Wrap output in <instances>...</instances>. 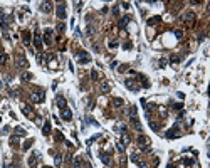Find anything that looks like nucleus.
I'll return each mask as SVG.
<instances>
[{"label": "nucleus", "instance_id": "1", "mask_svg": "<svg viewBox=\"0 0 210 168\" xmlns=\"http://www.w3.org/2000/svg\"><path fill=\"white\" fill-rule=\"evenodd\" d=\"M44 99H46V93H44L42 89H39V91H35V93L30 94V101L32 103H42Z\"/></svg>", "mask_w": 210, "mask_h": 168}, {"label": "nucleus", "instance_id": "2", "mask_svg": "<svg viewBox=\"0 0 210 168\" xmlns=\"http://www.w3.org/2000/svg\"><path fill=\"white\" fill-rule=\"evenodd\" d=\"M89 54L87 52H84V51H81V52H78L76 54V61L78 62H81V64H86V62H89Z\"/></svg>", "mask_w": 210, "mask_h": 168}, {"label": "nucleus", "instance_id": "3", "mask_svg": "<svg viewBox=\"0 0 210 168\" xmlns=\"http://www.w3.org/2000/svg\"><path fill=\"white\" fill-rule=\"evenodd\" d=\"M57 19H60V20H64V19L67 17V12H66V5H64V3H60V5L57 7Z\"/></svg>", "mask_w": 210, "mask_h": 168}, {"label": "nucleus", "instance_id": "4", "mask_svg": "<svg viewBox=\"0 0 210 168\" xmlns=\"http://www.w3.org/2000/svg\"><path fill=\"white\" fill-rule=\"evenodd\" d=\"M138 146H140V148L150 146V138L145 136V135H140V136H138Z\"/></svg>", "mask_w": 210, "mask_h": 168}, {"label": "nucleus", "instance_id": "5", "mask_svg": "<svg viewBox=\"0 0 210 168\" xmlns=\"http://www.w3.org/2000/svg\"><path fill=\"white\" fill-rule=\"evenodd\" d=\"M34 46H35V49H37V51L42 49V37H40L39 32H35V34H34Z\"/></svg>", "mask_w": 210, "mask_h": 168}, {"label": "nucleus", "instance_id": "6", "mask_svg": "<svg viewBox=\"0 0 210 168\" xmlns=\"http://www.w3.org/2000/svg\"><path fill=\"white\" fill-rule=\"evenodd\" d=\"M52 29H46V32H44V41H46V44L47 46H51L52 44Z\"/></svg>", "mask_w": 210, "mask_h": 168}, {"label": "nucleus", "instance_id": "7", "mask_svg": "<svg viewBox=\"0 0 210 168\" xmlns=\"http://www.w3.org/2000/svg\"><path fill=\"white\" fill-rule=\"evenodd\" d=\"M180 136V131H178V126H173L172 130L167 131V138H176Z\"/></svg>", "mask_w": 210, "mask_h": 168}, {"label": "nucleus", "instance_id": "8", "mask_svg": "<svg viewBox=\"0 0 210 168\" xmlns=\"http://www.w3.org/2000/svg\"><path fill=\"white\" fill-rule=\"evenodd\" d=\"M131 160H133V161H135V163H136V165H138L140 168H148V165H146L145 161H141V160L138 158V155H136V153H133V155H131Z\"/></svg>", "mask_w": 210, "mask_h": 168}, {"label": "nucleus", "instance_id": "9", "mask_svg": "<svg viewBox=\"0 0 210 168\" xmlns=\"http://www.w3.org/2000/svg\"><path fill=\"white\" fill-rule=\"evenodd\" d=\"M60 116H62L64 121H71V119H72V113H71L69 108H64V109H62V114H60Z\"/></svg>", "mask_w": 210, "mask_h": 168}, {"label": "nucleus", "instance_id": "10", "mask_svg": "<svg viewBox=\"0 0 210 168\" xmlns=\"http://www.w3.org/2000/svg\"><path fill=\"white\" fill-rule=\"evenodd\" d=\"M20 109H22V113L25 114L27 118H32V114H34V113H32V108L27 106V104H22V106H20Z\"/></svg>", "mask_w": 210, "mask_h": 168}, {"label": "nucleus", "instance_id": "11", "mask_svg": "<svg viewBox=\"0 0 210 168\" xmlns=\"http://www.w3.org/2000/svg\"><path fill=\"white\" fill-rule=\"evenodd\" d=\"M130 123L133 125V128H135V130L141 131V123L138 121V118H136V116H133V118H130Z\"/></svg>", "mask_w": 210, "mask_h": 168}, {"label": "nucleus", "instance_id": "12", "mask_svg": "<svg viewBox=\"0 0 210 168\" xmlns=\"http://www.w3.org/2000/svg\"><path fill=\"white\" fill-rule=\"evenodd\" d=\"M99 158H101V161H103L104 165H111V156H109L108 153H101Z\"/></svg>", "mask_w": 210, "mask_h": 168}, {"label": "nucleus", "instance_id": "13", "mask_svg": "<svg viewBox=\"0 0 210 168\" xmlns=\"http://www.w3.org/2000/svg\"><path fill=\"white\" fill-rule=\"evenodd\" d=\"M124 84H126V86L130 87L131 91H136V89H138V84L133 81V79H126V81H124Z\"/></svg>", "mask_w": 210, "mask_h": 168}, {"label": "nucleus", "instance_id": "14", "mask_svg": "<svg viewBox=\"0 0 210 168\" xmlns=\"http://www.w3.org/2000/svg\"><path fill=\"white\" fill-rule=\"evenodd\" d=\"M56 101H57V106L60 108V109H64V108H66V99H64V96H57V98H56Z\"/></svg>", "mask_w": 210, "mask_h": 168}, {"label": "nucleus", "instance_id": "15", "mask_svg": "<svg viewBox=\"0 0 210 168\" xmlns=\"http://www.w3.org/2000/svg\"><path fill=\"white\" fill-rule=\"evenodd\" d=\"M42 133L46 135V136H47V135L51 133V123H49V121H46V123H44V128H42Z\"/></svg>", "mask_w": 210, "mask_h": 168}, {"label": "nucleus", "instance_id": "16", "mask_svg": "<svg viewBox=\"0 0 210 168\" xmlns=\"http://www.w3.org/2000/svg\"><path fill=\"white\" fill-rule=\"evenodd\" d=\"M39 156H40L39 153H34V156H30V158H29V165H30V166H34V165H35V161L39 160Z\"/></svg>", "mask_w": 210, "mask_h": 168}, {"label": "nucleus", "instance_id": "17", "mask_svg": "<svg viewBox=\"0 0 210 168\" xmlns=\"http://www.w3.org/2000/svg\"><path fill=\"white\" fill-rule=\"evenodd\" d=\"M128 22H130V17H123L119 20V29H124V27L128 25Z\"/></svg>", "mask_w": 210, "mask_h": 168}, {"label": "nucleus", "instance_id": "18", "mask_svg": "<svg viewBox=\"0 0 210 168\" xmlns=\"http://www.w3.org/2000/svg\"><path fill=\"white\" fill-rule=\"evenodd\" d=\"M22 37H24V42H25V46H29V44H30V32H24Z\"/></svg>", "mask_w": 210, "mask_h": 168}, {"label": "nucleus", "instance_id": "19", "mask_svg": "<svg viewBox=\"0 0 210 168\" xmlns=\"http://www.w3.org/2000/svg\"><path fill=\"white\" fill-rule=\"evenodd\" d=\"M51 5H52L51 2H44L42 3V12H46V14H47V12H51Z\"/></svg>", "mask_w": 210, "mask_h": 168}, {"label": "nucleus", "instance_id": "20", "mask_svg": "<svg viewBox=\"0 0 210 168\" xmlns=\"http://www.w3.org/2000/svg\"><path fill=\"white\" fill-rule=\"evenodd\" d=\"M17 64H19L20 67H27V64H29V62L25 61V57H19V61H17Z\"/></svg>", "mask_w": 210, "mask_h": 168}, {"label": "nucleus", "instance_id": "21", "mask_svg": "<svg viewBox=\"0 0 210 168\" xmlns=\"http://www.w3.org/2000/svg\"><path fill=\"white\" fill-rule=\"evenodd\" d=\"M10 145L12 146H17L19 145V136H17V135H14V136L10 138Z\"/></svg>", "mask_w": 210, "mask_h": 168}, {"label": "nucleus", "instance_id": "22", "mask_svg": "<svg viewBox=\"0 0 210 168\" xmlns=\"http://www.w3.org/2000/svg\"><path fill=\"white\" fill-rule=\"evenodd\" d=\"M121 143H123V145H128V143H130V136H128L126 133H123V136H121Z\"/></svg>", "mask_w": 210, "mask_h": 168}, {"label": "nucleus", "instance_id": "23", "mask_svg": "<svg viewBox=\"0 0 210 168\" xmlns=\"http://www.w3.org/2000/svg\"><path fill=\"white\" fill-rule=\"evenodd\" d=\"M20 77H22V81H30V79H32V74H30V72H24Z\"/></svg>", "mask_w": 210, "mask_h": 168}, {"label": "nucleus", "instance_id": "24", "mask_svg": "<svg viewBox=\"0 0 210 168\" xmlns=\"http://www.w3.org/2000/svg\"><path fill=\"white\" fill-rule=\"evenodd\" d=\"M116 148H118L119 153H124V145H123L121 141H116Z\"/></svg>", "mask_w": 210, "mask_h": 168}, {"label": "nucleus", "instance_id": "25", "mask_svg": "<svg viewBox=\"0 0 210 168\" xmlns=\"http://www.w3.org/2000/svg\"><path fill=\"white\" fill-rule=\"evenodd\" d=\"M185 19L190 22V20H193V19H195V14H193V12H187V14H185Z\"/></svg>", "mask_w": 210, "mask_h": 168}, {"label": "nucleus", "instance_id": "26", "mask_svg": "<svg viewBox=\"0 0 210 168\" xmlns=\"http://www.w3.org/2000/svg\"><path fill=\"white\" fill-rule=\"evenodd\" d=\"M32 143H34V139H27V143L24 145V148H22V150H24V151H27V150H29V148L32 146Z\"/></svg>", "mask_w": 210, "mask_h": 168}, {"label": "nucleus", "instance_id": "27", "mask_svg": "<svg viewBox=\"0 0 210 168\" xmlns=\"http://www.w3.org/2000/svg\"><path fill=\"white\" fill-rule=\"evenodd\" d=\"M81 165H82V160H81V158H76V160H74V168H81Z\"/></svg>", "mask_w": 210, "mask_h": 168}, {"label": "nucleus", "instance_id": "28", "mask_svg": "<svg viewBox=\"0 0 210 168\" xmlns=\"http://www.w3.org/2000/svg\"><path fill=\"white\" fill-rule=\"evenodd\" d=\"M62 163V155H56V166H59Z\"/></svg>", "mask_w": 210, "mask_h": 168}, {"label": "nucleus", "instance_id": "29", "mask_svg": "<svg viewBox=\"0 0 210 168\" xmlns=\"http://www.w3.org/2000/svg\"><path fill=\"white\" fill-rule=\"evenodd\" d=\"M15 133L20 135V136H25V130H22V128H15Z\"/></svg>", "mask_w": 210, "mask_h": 168}, {"label": "nucleus", "instance_id": "30", "mask_svg": "<svg viewBox=\"0 0 210 168\" xmlns=\"http://www.w3.org/2000/svg\"><path fill=\"white\" fill-rule=\"evenodd\" d=\"M114 106L121 108V106H123V99H121V98H116V99H114Z\"/></svg>", "mask_w": 210, "mask_h": 168}, {"label": "nucleus", "instance_id": "31", "mask_svg": "<svg viewBox=\"0 0 210 168\" xmlns=\"http://www.w3.org/2000/svg\"><path fill=\"white\" fill-rule=\"evenodd\" d=\"M158 20H160V17H151L150 20H148V24H150V25H151V24H156Z\"/></svg>", "mask_w": 210, "mask_h": 168}, {"label": "nucleus", "instance_id": "32", "mask_svg": "<svg viewBox=\"0 0 210 168\" xmlns=\"http://www.w3.org/2000/svg\"><path fill=\"white\" fill-rule=\"evenodd\" d=\"M101 91H103V93H108V91H109V86H108V84H103V87H101Z\"/></svg>", "mask_w": 210, "mask_h": 168}, {"label": "nucleus", "instance_id": "33", "mask_svg": "<svg viewBox=\"0 0 210 168\" xmlns=\"http://www.w3.org/2000/svg\"><path fill=\"white\" fill-rule=\"evenodd\" d=\"M0 62H2V64L7 62V55H5V54H0Z\"/></svg>", "mask_w": 210, "mask_h": 168}, {"label": "nucleus", "instance_id": "34", "mask_svg": "<svg viewBox=\"0 0 210 168\" xmlns=\"http://www.w3.org/2000/svg\"><path fill=\"white\" fill-rule=\"evenodd\" d=\"M64 29H66V27H64V24H59V25H57V30H59V32H64Z\"/></svg>", "mask_w": 210, "mask_h": 168}, {"label": "nucleus", "instance_id": "35", "mask_svg": "<svg viewBox=\"0 0 210 168\" xmlns=\"http://www.w3.org/2000/svg\"><path fill=\"white\" fill-rule=\"evenodd\" d=\"M91 77L96 81V79H98V72H96V71H92V72H91Z\"/></svg>", "mask_w": 210, "mask_h": 168}, {"label": "nucleus", "instance_id": "36", "mask_svg": "<svg viewBox=\"0 0 210 168\" xmlns=\"http://www.w3.org/2000/svg\"><path fill=\"white\" fill-rule=\"evenodd\" d=\"M92 32H94V29H92V27H87V35H92Z\"/></svg>", "mask_w": 210, "mask_h": 168}, {"label": "nucleus", "instance_id": "37", "mask_svg": "<svg viewBox=\"0 0 210 168\" xmlns=\"http://www.w3.org/2000/svg\"><path fill=\"white\" fill-rule=\"evenodd\" d=\"M121 165H123V166L126 165V158H124V156H121Z\"/></svg>", "mask_w": 210, "mask_h": 168}, {"label": "nucleus", "instance_id": "38", "mask_svg": "<svg viewBox=\"0 0 210 168\" xmlns=\"http://www.w3.org/2000/svg\"><path fill=\"white\" fill-rule=\"evenodd\" d=\"M116 46H118V44H116V42H109V47H111V49H114Z\"/></svg>", "mask_w": 210, "mask_h": 168}, {"label": "nucleus", "instance_id": "39", "mask_svg": "<svg viewBox=\"0 0 210 168\" xmlns=\"http://www.w3.org/2000/svg\"><path fill=\"white\" fill-rule=\"evenodd\" d=\"M5 168H15L14 165H5Z\"/></svg>", "mask_w": 210, "mask_h": 168}, {"label": "nucleus", "instance_id": "40", "mask_svg": "<svg viewBox=\"0 0 210 168\" xmlns=\"http://www.w3.org/2000/svg\"><path fill=\"white\" fill-rule=\"evenodd\" d=\"M167 168H175V166H173V165H168V166H167Z\"/></svg>", "mask_w": 210, "mask_h": 168}]
</instances>
